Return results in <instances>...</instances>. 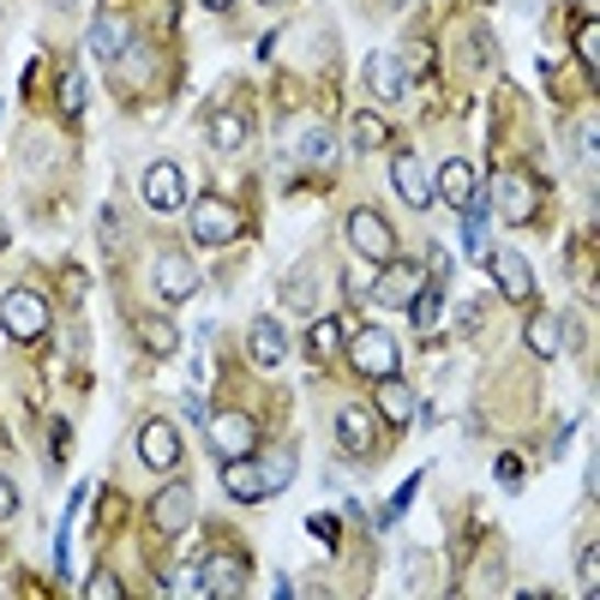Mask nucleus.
<instances>
[{
  "mask_svg": "<svg viewBox=\"0 0 600 600\" xmlns=\"http://www.w3.org/2000/svg\"><path fill=\"white\" fill-rule=\"evenodd\" d=\"M385 7H408V0H385Z\"/></svg>",
  "mask_w": 600,
  "mask_h": 600,
  "instance_id": "ea45409f",
  "label": "nucleus"
},
{
  "mask_svg": "<svg viewBox=\"0 0 600 600\" xmlns=\"http://www.w3.org/2000/svg\"><path fill=\"white\" fill-rule=\"evenodd\" d=\"M487 264H493V283H499L505 301H529L534 295V276H529V259H522V252L499 247V252H487Z\"/></svg>",
  "mask_w": 600,
  "mask_h": 600,
  "instance_id": "1a4fd4ad",
  "label": "nucleus"
},
{
  "mask_svg": "<svg viewBox=\"0 0 600 600\" xmlns=\"http://www.w3.org/2000/svg\"><path fill=\"white\" fill-rule=\"evenodd\" d=\"M60 114H67V121L84 114V79L79 72H60Z\"/></svg>",
  "mask_w": 600,
  "mask_h": 600,
  "instance_id": "c85d7f7f",
  "label": "nucleus"
},
{
  "mask_svg": "<svg viewBox=\"0 0 600 600\" xmlns=\"http://www.w3.org/2000/svg\"><path fill=\"white\" fill-rule=\"evenodd\" d=\"M181 193H186V174L174 169V162H150L145 169V204L150 211H174Z\"/></svg>",
  "mask_w": 600,
  "mask_h": 600,
  "instance_id": "f8f14e48",
  "label": "nucleus"
},
{
  "mask_svg": "<svg viewBox=\"0 0 600 600\" xmlns=\"http://www.w3.org/2000/svg\"><path fill=\"white\" fill-rule=\"evenodd\" d=\"M390 181H397V193H403V204H415V211H420V204L432 199V181H427V169H420V162L408 157V150H403L397 162H390Z\"/></svg>",
  "mask_w": 600,
  "mask_h": 600,
  "instance_id": "aec40b11",
  "label": "nucleus"
},
{
  "mask_svg": "<svg viewBox=\"0 0 600 600\" xmlns=\"http://www.w3.org/2000/svg\"><path fill=\"white\" fill-rule=\"evenodd\" d=\"M138 337H145L150 354H174V349H181V330H174L169 318H145V325H138Z\"/></svg>",
  "mask_w": 600,
  "mask_h": 600,
  "instance_id": "393cba45",
  "label": "nucleus"
},
{
  "mask_svg": "<svg viewBox=\"0 0 600 600\" xmlns=\"http://www.w3.org/2000/svg\"><path fill=\"white\" fill-rule=\"evenodd\" d=\"M193 240H204V247L240 240V211L228 199H193Z\"/></svg>",
  "mask_w": 600,
  "mask_h": 600,
  "instance_id": "7ed1b4c3",
  "label": "nucleus"
},
{
  "mask_svg": "<svg viewBox=\"0 0 600 600\" xmlns=\"http://www.w3.org/2000/svg\"><path fill=\"white\" fill-rule=\"evenodd\" d=\"M211 145L216 150H240L247 145V121L235 109H211Z\"/></svg>",
  "mask_w": 600,
  "mask_h": 600,
  "instance_id": "4be33fe9",
  "label": "nucleus"
},
{
  "mask_svg": "<svg viewBox=\"0 0 600 600\" xmlns=\"http://www.w3.org/2000/svg\"><path fill=\"white\" fill-rule=\"evenodd\" d=\"M349 361L361 366L366 378H390L397 373V337L390 330H354V342H349Z\"/></svg>",
  "mask_w": 600,
  "mask_h": 600,
  "instance_id": "20e7f679",
  "label": "nucleus"
},
{
  "mask_svg": "<svg viewBox=\"0 0 600 600\" xmlns=\"http://www.w3.org/2000/svg\"><path fill=\"white\" fill-rule=\"evenodd\" d=\"M12 510H19V493H12V480H7V475H0V522H7V517H12Z\"/></svg>",
  "mask_w": 600,
  "mask_h": 600,
  "instance_id": "e433bc0d",
  "label": "nucleus"
},
{
  "mask_svg": "<svg viewBox=\"0 0 600 600\" xmlns=\"http://www.w3.org/2000/svg\"><path fill=\"white\" fill-rule=\"evenodd\" d=\"M493 204H499L505 223H529L534 216V186L522 181V174H499V181H493Z\"/></svg>",
  "mask_w": 600,
  "mask_h": 600,
  "instance_id": "ddd939ff",
  "label": "nucleus"
},
{
  "mask_svg": "<svg viewBox=\"0 0 600 600\" xmlns=\"http://www.w3.org/2000/svg\"><path fill=\"white\" fill-rule=\"evenodd\" d=\"M337 342H342V325H337V318H318V325H313V354H330Z\"/></svg>",
  "mask_w": 600,
  "mask_h": 600,
  "instance_id": "473e14b6",
  "label": "nucleus"
},
{
  "mask_svg": "<svg viewBox=\"0 0 600 600\" xmlns=\"http://www.w3.org/2000/svg\"><path fill=\"white\" fill-rule=\"evenodd\" d=\"M240 589H247V565H240L235 553H216L211 565L199 570V595H211V600H235Z\"/></svg>",
  "mask_w": 600,
  "mask_h": 600,
  "instance_id": "6e6552de",
  "label": "nucleus"
},
{
  "mask_svg": "<svg viewBox=\"0 0 600 600\" xmlns=\"http://www.w3.org/2000/svg\"><path fill=\"white\" fill-rule=\"evenodd\" d=\"M223 487H228V499H240V505H259V499H264L259 463H252V456H228V463H223Z\"/></svg>",
  "mask_w": 600,
  "mask_h": 600,
  "instance_id": "4468645a",
  "label": "nucleus"
},
{
  "mask_svg": "<svg viewBox=\"0 0 600 600\" xmlns=\"http://www.w3.org/2000/svg\"><path fill=\"white\" fill-rule=\"evenodd\" d=\"M439 199L456 204V211H475V169H468L463 157H451L439 169Z\"/></svg>",
  "mask_w": 600,
  "mask_h": 600,
  "instance_id": "dca6fc26",
  "label": "nucleus"
},
{
  "mask_svg": "<svg viewBox=\"0 0 600 600\" xmlns=\"http://www.w3.org/2000/svg\"><path fill=\"white\" fill-rule=\"evenodd\" d=\"M408 313H415L420 330H432V325H439V313H444V288H427V283H420V295L408 301Z\"/></svg>",
  "mask_w": 600,
  "mask_h": 600,
  "instance_id": "bb28decb",
  "label": "nucleus"
},
{
  "mask_svg": "<svg viewBox=\"0 0 600 600\" xmlns=\"http://www.w3.org/2000/svg\"><path fill=\"white\" fill-rule=\"evenodd\" d=\"M529 349L541 354V361H553V354L565 349V325H558L553 313H541V318H534V325H529Z\"/></svg>",
  "mask_w": 600,
  "mask_h": 600,
  "instance_id": "5701e85b",
  "label": "nucleus"
},
{
  "mask_svg": "<svg viewBox=\"0 0 600 600\" xmlns=\"http://www.w3.org/2000/svg\"><path fill=\"white\" fill-rule=\"evenodd\" d=\"M150 522H157L162 534H181L186 522H193V487H186V480H169V487L150 499Z\"/></svg>",
  "mask_w": 600,
  "mask_h": 600,
  "instance_id": "423d86ee",
  "label": "nucleus"
},
{
  "mask_svg": "<svg viewBox=\"0 0 600 600\" xmlns=\"http://www.w3.org/2000/svg\"><path fill=\"white\" fill-rule=\"evenodd\" d=\"M306 529H313V534H318V541H325V546L337 541V522H330V517H313V522H306Z\"/></svg>",
  "mask_w": 600,
  "mask_h": 600,
  "instance_id": "4c0bfd02",
  "label": "nucleus"
},
{
  "mask_svg": "<svg viewBox=\"0 0 600 600\" xmlns=\"http://www.w3.org/2000/svg\"><path fill=\"white\" fill-rule=\"evenodd\" d=\"M204 7H211V12H223V7H235V0H204Z\"/></svg>",
  "mask_w": 600,
  "mask_h": 600,
  "instance_id": "58836bf2",
  "label": "nucleus"
},
{
  "mask_svg": "<svg viewBox=\"0 0 600 600\" xmlns=\"http://www.w3.org/2000/svg\"><path fill=\"white\" fill-rule=\"evenodd\" d=\"M84 595H91V600H121V582H114L109 570H97V577L84 582Z\"/></svg>",
  "mask_w": 600,
  "mask_h": 600,
  "instance_id": "72a5a7b5",
  "label": "nucleus"
},
{
  "mask_svg": "<svg viewBox=\"0 0 600 600\" xmlns=\"http://www.w3.org/2000/svg\"><path fill=\"white\" fill-rule=\"evenodd\" d=\"M349 247L373 264L397 259V235H390V223L378 211H349Z\"/></svg>",
  "mask_w": 600,
  "mask_h": 600,
  "instance_id": "f03ea898",
  "label": "nucleus"
},
{
  "mask_svg": "<svg viewBox=\"0 0 600 600\" xmlns=\"http://www.w3.org/2000/svg\"><path fill=\"white\" fill-rule=\"evenodd\" d=\"M366 84H373V97H378V102H397V97H403V84H408V67L385 48V55L366 60Z\"/></svg>",
  "mask_w": 600,
  "mask_h": 600,
  "instance_id": "2eb2a0df",
  "label": "nucleus"
},
{
  "mask_svg": "<svg viewBox=\"0 0 600 600\" xmlns=\"http://www.w3.org/2000/svg\"><path fill=\"white\" fill-rule=\"evenodd\" d=\"M337 439L349 456H366L373 451V408H342L337 415Z\"/></svg>",
  "mask_w": 600,
  "mask_h": 600,
  "instance_id": "a211bd4d",
  "label": "nucleus"
},
{
  "mask_svg": "<svg viewBox=\"0 0 600 600\" xmlns=\"http://www.w3.org/2000/svg\"><path fill=\"white\" fill-rule=\"evenodd\" d=\"M595 570H600V553H595V546H582V589H589V595H595Z\"/></svg>",
  "mask_w": 600,
  "mask_h": 600,
  "instance_id": "c9c22d12",
  "label": "nucleus"
},
{
  "mask_svg": "<svg viewBox=\"0 0 600 600\" xmlns=\"http://www.w3.org/2000/svg\"><path fill=\"white\" fill-rule=\"evenodd\" d=\"M330 150H337V138H330L325 126H313V133H306V145H301V157L306 162H330Z\"/></svg>",
  "mask_w": 600,
  "mask_h": 600,
  "instance_id": "2f4dec72",
  "label": "nucleus"
},
{
  "mask_svg": "<svg viewBox=\"0 0 600 600\" xmlns=\"http://www.w3.org/2000/svg\"><path fill=\"white\" fill-rule=\"evenodd\" d=\"M468 223H463V252L468 259H480V252H487V216H475V211H463Z\"/></svg>",
  "mask_w": 600,
  "mask_h": 600,
  "instance_id": "c756f323",
  "label": "nucleus"
},
{
  "mask_svg": "<svg viewBox=\"0 0 600 600\" xmlns=\"http://www.w3.org/2000/svg\"><path fill=\"white\" fill-rule=\"evenodd\" d=\"M577 55H582V67L595 72V60H600V24H595V19H582V31H577Z\"/></svg>",
  "mask_w": 600,
  "mask_h": 600,
  "instance_id": "7c9ffc66",
  "label": "nucleus"
},
{
  "mask_svg": "<svg viewBox=\"0 0 600 600\" xmlns=\"http://www.w3.org/2000/svg\"><path fill=\"white\" fill-rule=\"evenodd\" d=\"M373 385H378V415H385L390 427H408V420L420 415L415 397H408V385H403L397 373H390V378H373Z\"/></svg>",
  "mask_w": 600,
  "mask_h": 600,
  "instance_id": "6ab92c4d",
  "label": "nucleus"
},
{
  "mask_svg": "<svg viewBox=\"0 0 600 600\" xmlns=\"http://www.w3.org/2000/svg\"><path fill=\"white\" fill-rule=\"evenodd\" d=\"M138 456H145L150 468H174L181 463V432H174L169 420H145V427H138Z\"/></svg>",
  "mask_w": 600,
  "mask_h": 600,
  "instance_id": "9d476101",
  "label": "nucleus"
},
{
  "mask_svg": "<svg viewBox=\"0 0 600 600\" xmlns=\"http://www.w3.org/2000/svg\"><path fill=\"white\" fill-rule=\"evenodd\" d=\"M259 480H264V493H283L288 480H295V451H264L259 456Z\"/></svg>",
  "mask_w": 600,
  "mask_h": 600,
  "instance_id": "b1692460",
  "label": "nucleus"
},
{
  "mask_svg": "<svg viewBox=\"0 0 600 600\" xmlns=\"http://www.w3.org/2000/svg\"><path fill=\"white\" fill-rule=\"evenodd\" d=\"M0 325H7L12 342H36L48 330V301L31 295V288H12V295H0Z\"/></svg>",
  "mask_w": 600,
  "mask_h": 600,
  "instance_id": "f257e3e1",
  "label": "nucleus"
},
{
  "mask_svg": "<svg viewBox=\"0 0 600 600\" xmlns=\"http://www.w3.org/2000/svg\"><path fill=\"white\" fill-rule=\"evenodd\" d=\"M193 288H199L193 264H186L181 252H162V259H157V295L169 306H181V301H193Z\"/></svg>",
  "mask_w": 600,
  "mask_h": 600,
  "instance_id": "9b49d317",
  "label": "nucleus"
},
{
  "mask_svg": "<svg viewBox=\"0 0 600 600\" xmlns=\"http://www.w3.org/2000/svg\"><path fill=\"white\" fill-rule=\"evenodd\" d=\"M403 570H408V577H403V589H408V595H427V589H432V577H439V558L408 553V565H403Z\"/></svg>",
  "mask_w": 600,
  "mask_h": 600,
  "instance_id": "a878e982",
  "label": "nucleus"
},
{
  "mask_svg": "<svg viewBox=\"0 0 600 600\" xmlns=\"http://www.w3.org/2000/svg\"><path fill=\"white\" fill-rule=\"evenodd\" d=\"M349 138H354L361 150H378V145H385V121H378V114H354V121H349Z\"/></svg>",
  "mask_w": 600,
  "mask_h": 600,
  "instance_id": "cd10ccee",
  "label": "nucleus"
},
{
  "mask_svg": "<svg viewBox=\"0 0 600 600\" xmlns=\"http://www.w3.org/2000/svg\"><path fill=\"white\" fill-rule=\"evenodd\" d=\"M499 480H505L510 493L522 487V456H499Z\"/></svg>",
  "mask_w": 600,
  "mask_h": 600,
  "instance_id": "f704fd0d",
  "label": "nucleus"
},
{
  "mask_svg": "<svg viewBox=\"0 0 600 600\" xmlns=\"http://www.w3.org/2000/svg\"><path fill=\"white\" fill-rule=\"evenodd\" d=\"M133 43V24L121 19V12H102V19L91 24V55H102V60H114L121 48Z\"/></svg>",
  "mask_w": 600,
  "mask_h": 600,
  "instance_id": "412c9836",
  "label": "nucleus"
},
{
  "mask_svg": "<svg viewBox=\"0 0 600 600\" xmlns=\"http://www.w3.org/2000/svg\"><path fill=\"white\" fill-rule=\"evenodd\" d=\"M211 451L223 456V463L228 456H252L259 451V427H252L247 415H216L211 420Z\"/></svg>",
  "mask_w": 600,
  "mask_h": 600,
  "instance_id": "39448f33",
  "label": "nucleus"
},
{
  "mask_svg": "<svg viewBox=\"0 0 600 600\" xmlns=\"http://www.w3.org/2000/svg\"><path fill=\"white\" fill-rule=\"evenodd\" d=\"M420 264H408V259H385V271H378V288H373V301H385V306H408L420 295Z\"/></svg>",
  "mask_w": 600,
  "mask_h": 600,
  "instance_id": "0eeeda50",
  "label": "nucleus"
},
{
  "mask_svg": "<svg viewBox=\"0 0 600 600\" xmlns=\"http://www.w3.org/2000/svg\"><path fill=\"white\" fill-rule=\"evenodd\" d=\"M252 361L259 366H283L288 361V337H283V325H276V318H252Z\"/></svg>",
  "mask_w": 600,
  "mask_h": 600,
  "instance_id": "f3484780",
  "label": "nucleus"
}]
</instances>
